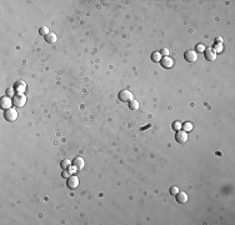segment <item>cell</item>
I'll return each mask as SVG.
<instances>
[{"mask_svg":"<svg viewBox=\"0 0 235 225\" xmlns=\"http://www.w3.org/2000/svg\"><path fill=\"white\" fill-rule=\"evenodd\" d=\"M26 103V98L23 93H18L13 96V104H14L16 108H23Z\"/></svg>","mask_w":235,"mask_h":225,"instance_id":"6da1fadb","label":"cell"},{"mask_svg":"<svg viewBox=\"0 0 235 225\" xmlns=\"http://www.w3.org/2000/svg\"><path fill=\"white\" fill-rule=\"evenodd\" d=\"M4 118L8 120V121H14V120L18 119V112L15 109H13V108L6 109L4 113Z\"/></svg>","mask_w":235,"mask_h":225,"instance_id":"7a4b0ae2","label":"cell"},{"mask_svg":"<svg viewBox=\"0 0 235 225\" xmlns=\"http://www.w3.org/2000/svg\"><path fill=\"white\" fill-rule=\"evenodd\" d=\"M119 99L121 101H124V103H130L133 100V94L129 90H121L119 93Z\"/></svg>","mask_w":235,"mask_h":225,"instance_id":"3957f363","label":"cell"},{"mask_svg":"<svg viewBox=\"0 0 235 225\" xmlns=\"http://www.w3.org/2000/svg\"><path fill=\"white\" fill-rule=\"evenodd\" d=\"M184 58L188 63H195L198 60V53L194 51V50H188V51L184 54Z\"/></svg>","mask_w":235,"mask_h":225,"instance_id":"277c9868","label":"cell"},{"mask_svg":"<svg viewBox=\"0 0 235 225\" xmlns=\"http://www.w3.org/2000/svg\"><path fill=\"white\" fill-rule=\"evenodd\" d=\"M175 139H176V141L180 143V144L186 143L188 141V133L184 131V130H178L176 135H175Z\"/></svg>","mask_w":235,"mask_h":225,"instance_id":"5b68a950","label":"cell"},{"mask_svg":"<svg viewBox=\"0 0 235 225\" xmlns=\"http://www.w3.org/2000/svg\"><path fill=\"white\" fill-rule=\"evenodd\" d=\"M0 105H1L3 109H10V106L13 105V100L10 99V98L6 95V96H3L1 99H0Z\"/></svg>","mask_w":235,"mask_h":225,"instance_id":"8992f818","label":"cell"},{"mask_svg":"<svg viewBox=\"0 0 235 225\" xmlns=\"http://www.w3.org/2000/svg\"><path fill=\"white\" fill-rule=\"evenodd\" d=\"M160 64H161L163 68L170 69V68H173V65H174V60L171 58H169V56H164V58L160 60Z\"/></svg>","mask_w":235,"mask_h":225,"instance_id":"52a82bcc","label":"cell"},{"mask_svg":"<svg viewBox=\"0 0 235 225\" xmlns=\"http://www.w3.org/2000/svg\"><path fill=\"white\" fill-rule=\"evenodd\" d=\"M204 55H205V59L209 60V61H213V60L217 59V53H215L214 49H211V48H209L208 50H205Z\"/></svg>","mask_w":235,"mask_h":225,"instance_id":"ba28073f","label":"cell"},{"mask_svg":"<svg viewBox=\"0 0 235 225\" xmlns=\"http://www.w3.org/2000/svg\"><path fill=\"white\" fill-rule=\"evenodd\" d=\"M78 185H79V179H78V176H70V178L68 179V186L70 189H75V188H78Z\"/></svg>","mask_w":235,"mask_h":225,"instance_id":"9c48e42d","label":"cell"},{"mask_svg":"<svg viewBox=\"0 0 235 225\" xmlns=\"http://www.w3.org/2000/svg\"><path fill=\"white\" fill-rule=\"evenodd\" d=\"M73 166L75 170H81L84 168V159L83 158H75L73 161Z\"/></svg>","mask_w":235,"mask_h":225,"instance_id":"30bf717a","label":"cell"},{"mask_svg":"<svg viewBox=\"0 0 235 225\" xmlns=\"http://www.w3.org/2000/svg\"><path fill=\"white\" fill-rule=\"evenodd\" d=\"M175 196H176L178 203H180V204H184V203L188 201V195H186V193H184V191H179Z\"/></svg>","mask_w":235,"mask_h":225,"instance_id":"8fae6325","label":"cell"},{"mask_svg":"<svg viewBox=\"0 0 235 225\" xmlns=\"http://www.w3.org/2000/svg\"><path fill=\"white\" fill-rule=\"evenodd\" d=\"M71 165H73V163H71L69 159H64L60 163V166H61V169L63 170H68V169H70Z\"/></svg>","mask_w":235,"mask_h":225,"instance_id":"7c38bea8","label":"cell"},{"mask_svg":"<svg viewBox=\"0 0 235 225\" xmlns=\"http://www.w3.org/2000/svg\"><path fill=\"white\" fill-rule=\"evenodd\" d=\"M25 83L24 81H18L16 84H15V86H14V89L18 91V93H23V91L25 90Z\"/></svg>","mask_w":235,"mask_h":225,"instance_id":"4fadbf2b","label":"cell"},{"mask_svg":"<svg viewBox=\"0 0 235 225\" xmlns=\"http://www.w3.org/2000/svg\"><path fill=\"white\" fill-rule=\"evenodd\" d=\"M45 40H46V43H49V44H54L56 42V35L54 33H49L48 35L45 36Z\"/></svg>","mask_w":235,"mask_h":225,"instance_id":"5bb4252c","label":"cell"},{"mask_svg":"<svg viewBox=\"0 0 235 225\" xmlns=\"http://www.w3.org/2000/svg\"><path fill=\"white\" fill-rule=\"evenodd\" d=\"M151 60H153V61H155V63L160 61V60H161L160 59V53H159V51H154V53H153L151 54Z\"/></svg>","mask_w":235,"mask_h":225,"instance_id":"9a60e30c","label":"cell"},{"mask_svg":"<svg viewBox=\"0 0 235 225\" xmlns=\"http://www.w3.org/2000/svg\"><path fill=\"white\" fill-rule=\"evenodd\" d=\"M129 106H130L131 110H136L138 108H139V103H138L136 100H131L129 103Z\"/></svg>","mask_w":235,"mask_h":225,"instance_id":"2e32d148","label":"cell"},{"mask_svg":"<svg viewBox=\"0 0 235 225\" xmlns=\"http://www.w3.org/2000/svg\"><path fill=\"white\" fill-rule=\"evenodd\" d=\"M39 33L41 34V35H44V36H46L49 34V29H48V26H41L40 28V30H39Z\"/></svg>","mask_w":235,"mask_h":225,"instance_id":"e0dca14e","label":"cell"},{"mask_svg":"<svg viewBox=\"0 0 235 225\" xmlns=\"http://www.w3.org/2000/svg\"><path fill=\"white\" fill-rule=\"evenodd\" d=\"M196 53H204L205 51V48H204V45H201V44H199V45H196Z\"/></svg>","mask_w":235,"mask_h":225,"instance_id":"ac0fdd59","label":"cell"},{"mask_svg":"<svg viewBox=\"0 0 235 225\" xmlns=\"http://www.w3.org/2000/svg\"><path fill=\"white\" fill-rule=\"evenodd\" d=\"M178 193H179V189H178V186H173V188H170V194H171V195H176Z\"/></svg>","mask_w":235,"mask_h":225,"instance_id":"d6986e66","label":"cell"},{"mask_svg":"<svg viewBox=\"0 0 235 225\" xmlns=\"http://www.w3.org/2000/svg\"><path fill=\"white\" fill-rule=\"evenodd\" d=\"M180 128H181V124H180V123H179V121H174V124H173V129H174V130H176V131H178Z\"/></svg>","mask_w":235,"mask_h":225,"instance_id":"ffe728a7","label":"cell"},{"mask_svg":"<svg viewBox=\"0 0 235 225\" xmlns=\"http://www.w3.org/2000/svg\"><path fill=\"white\" fill-rule=\"evenodd\" d=\"M184 129H185L186 131H189V130H192L193 129V125L190 124V123H185V124H184Z\"/></svg>","mask_w":235,"mask_h":225,"instance_id":"44dd1931","label":"cell"},{"mask_svg":"<svg viewBox=\"0 0 235 225\" xmlns=\"http://www.w3.org/2000/svg\"><path fill=\"white\" fill-rule=\"evenodd\" d=\"M159 53H160V55H164V56H168V55H169V50H168V49H161Z\"/></svg>","mask_w":235,"mask_h":225,"instance_id":"7402d4cb","label":"cell"},{"mask_svg":"<svg viewBox=\"0 0 235 225\" xmlns=\"http://www.w3.org/2000/svg\"><path fill=\"white\" fill-rule=\"evenodd\" d=\"M70 174H71V173H69V172H66V170H65V172L63 173V178H64V179H69V178L71 176Z\"/></svg>","mask_w":235,"mask_h":225,"instance_id":"603a6c76","label":"cell"},{"mask_svg":"<svg viewBox=\"0 0 235 225\" xmlns=\"http://www.w3.org/2000/svg\"><path fill=\"white\" fill-rule=\"evenodd\" d=\"M13 91H14V89H8V90H6V95H8V96H10V95L14 94Z\"/></svg>","mask_w":235,"mask_h":225,"instance_id":"cb8c5ba5","label":"cell"},{"mask_svg":"<svg viewBox=\"0 0 235 225\" xmlns=\"http://www.w3.org/2000/svg\"><path fill=\"white\" fill-rule=\"evenodd\" d=\"M221 42H223V39H221V38H217V39H215V43H217V45H218V44H221Z\"/></svg>","mask_w":235,"mask_h":225,"instance_id":"d4e9b609","label":"cell"}]
</instances>
